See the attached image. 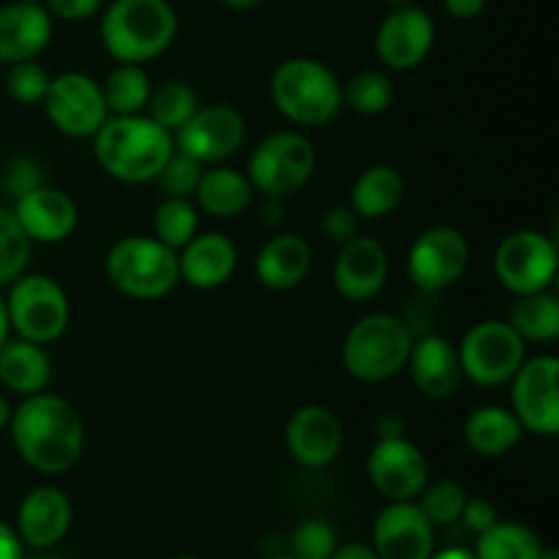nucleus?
Returning <instances> with one entry per match:
<instances>
[{
    "label": "nucleus",
    "instance_id": "f257e3e1",
    "mask_svg": "<svg viewBox=\"0 0 559 559\" xmlns=\"http://www.w3.org/2000/svg\"><path fill=\"white\" fill-rule=\"evenodd\" d=\"M16 453L38 473H66L74 467L85 448V424L74 404L55 393H33L9 420Z\"/></svg>",
    "mask_w": 559,
    "mask_h": 559
},
{
    "label": "nucleus",
    "instance_id": "f03ea898",
    "mask_svg": "<svg viewBox=\"0 0 559 559\" xmlns=\"http://www.w3.org/2000/svg\"><path fill=\"white\" fill-rule=\"evenodd\" d=\"M93 136V151L102 169L123 183L153 180L175 153L173 131L147 115H115L104 120Z\"/></svg>",
    "mask_w": 559,
    "mask_h": 559
},
{
    "label": "nucleus",
    "instance_id": "7ed1b4c3",
    "mask_svg": "<svg viewBox=\"0 0 559 559\" xmlns=\"http://www.w3.org/2000/svg\"><path fill=\"white\" fill-rule=\"evenodd\" d=\"M178 33V16L167 0H115L102 16V41L120 63L158 58Z\"/></svg>",
    "mask_w": 559,
    "mask_h": 559
},
{
    "label": "nucleus",
    "instance_id": "20e7f679",
    "mask_svg": "<svg viewBox=\"0 0 559 559\" xmlns=\"http://www.w3.org/2000/svg\"><path fill=\"white\" fill-rule=\"evenodd\" d=\"M278 112L298 126H325L342 109V82L314 58L284 60L271 76Z\"/></svg>",
    "mask_w": 559,
    "mask_h": 559
},
{
    "label": "nucleus",
    "instance_id": "39448f33",
    "mask_svg": "<svg viewBox=\"0 0 559 559\" xmlns=\"http://www.w3.org/2000/svg\"><path fill=\"white\" fill-rule=\"evenodd\" d=\"M107 276L129 298H164L180 282L178 254L158 238L129 235L109 249Z\"/></svg>",
    "mask_w": 559,
    "mask_h": 559
},
{
    "label": "nucleus",
    "instance_id": "423d86ee",
    "mask_svg": "<svg viewBox=\"0 0 559 559\" xmlns=\"http://www.w3.org/2000/svg\"><path fill=\"white\" fill-rule=\"evenodd\" d=\"M413 333L399 317L369 314L349 328L342 347V360L360 382H382L407 366Z\"/></svg>",
    "mask_w": 559,
    "mask_h": 559
},
{
    "label": "nucleus",
    "instance_id": "0eeeda50",
    "mask_svg": "<svg viewBox=\"0 0 559 559\" xmlns=\"http://www.w3.org/2000/svg\"><path fill=\"white\" fill-rule=\"evenodd\" d=\"M11 331L27 342L47 344L63 336L69 325V298L63 287L44 273H22L11 282V293L5 298Z\"/></svg>",
    "mask_w": 559,
    "mask_h": 559
},
{
    "label": "nucleus",
    "instance_id": "6e6552de",
    "mask_svg": "<svg viewBox=\"0 0 559 559\" xmlns=\"http://www.w3.org/2000/svg\"><path fill=\"white\" fill-rule=\"evenodd\" d=\"M317 164L309 136L298 131H276L254 147L249 158V180L265 197H289L304 189Z\"/></svg>",
    "mask_w": 559,
    "mask_h": 559
},
{
    "label": "nucleus",
    "instance_id": "1a4fd4ad",
    "mask_svg": "<svg viewBox=\"0 0 559 559\" xmlns=\"http://www.w3.org/2000/svg\"><path fill=\"white\" fill-rule=\"evenodd\" d=\"M462 374L475 385H502L511 382L519 366L524 364V338L511 328V322L486 320L469 328L459 347Z\"/></svg>",
    "mask_w": 559,
    "mask_h": 559
},
{
    "label": "nucleus",
    "instance_id": "9d476101",
    "mask_svg": "<svg viewBox=\"0 0 559 559\" xmlns=\"http://www.w3.org/2000/svg\"><path fill=\"white\" fill-rule=\"evenodd\" d=\"M511 380V413L522 429L555 437L559 431V360L555 355L524 360Z\"/></svg>",
    "mask_w": 559,
    "mask_h": 559
},
{
    "label": "nucleus",
    "instance_id": "9b49d317",
    "mask_svg": "<svg viewBox=\"0 0 559 559\" xmlns=\"http://www.w3.org/2000/svg\"><path fill=\"white\" fill-rule=\"evenodd\" d=\"M495 271L511 293H540L557 276V246L535 229H519L497 249Z\"/></svg>",
    "mask_w": 559,
    "mask_h": 559
},
{
    "label": "nucleus",
    "instance_id": "f8f14e48",
    "mask_svg": "<svg viewBox=\"0 0 559 559\" xmlns=\"http://www.w3.org/2000/svg\"><path fill=\"white\" fill-rule=\"evenodd\" d=\"M44 109L55 129L69 136H93L109 118L102 85L80 71H66L49 80Z\"/></svg>",
    "mask_w": 559,
    "mask_h": 559
},
{
    "label": "nucleus",
    "instance_id": "ddd939ff",
    "mask_svg": "<svg viewBox=\"0 0 559 559\" xmlns=\"http://www.w3.org/2000/svg\"><path fill=\"white\" fill-rule=\"evenodd\" d=\"M469 262V243L456 227H429L409 249V276L424 293H440L464 276Z\"/></svg>",
    "mask_w": 559,
    "mask_h": 559
},
{
    "label": "nucleus",
    "instance_id": "4468645a",
    "mask_svg": "<svg viewBox=\"0 0 559 559\" xmlns=\"http://www.w3.org/2000/svg\"><path fill=\"white\" fill-rule=\"evenodd\" d=\"M178 147L200 164L224 162L227 156L238 153L246 142V120L238 109L227 104H211L197 107V112L178 129Z\"/></svg>",
    "mask_w": 559,
    "mask_h": 559
},
{
    "label": "nucleus",
    "instance_id": "2eb2a0df",
    "mask_svg": "<svg viewBox=\"0 0 559 559\" xmlns=\"http://www.w3.org/2000/svg\"><path fill=\"white\" fill-rule=\"evenodd\" d=\"M369 478L391 502L413 500L429 484V464L420 448L407 437H380L369 453Z\"/></svg>",
    "mask_w": 559,
    "mask_h": 559
},
{
    "label": "nucleus",
    "instance_id": "dca6fc26",
    "mask_svg": "<svg viewBox=\"0 0 559 559\" xmlns=\"http://www.w3.org/2000/svg\"><path fill=\"white\" fill-rule=\"evenodd\" d=\"M431 44H435V22L424 9H415V5L391 9L374 38L377 58L388 69L396 71L424 63L426 55L431 52Z\"/></svg>",
    "mask_w": 559,
    "mask_h": 559
},
{
    "label": "nucleus",
    "instance_id": "f3484780",
    "mask_svg": "<svg viewBox=\"0 0 559 559\" xmlns=\"http://www.w3.org/2000/svg\"><path fill=\"white\" fill-rule=\"evenodd\" d=\"M374 551L380 559H429L435 555V524L409 500L391 502L374 522Z\"/></svg>",
    "mask_w": 559,
    "mask_h": 559
},
{
    "label": "nucleus",
    "instance_id": "a211bd4d",
    "mask_svg": "<svg viewBox=\"0 0 559 559\" xmlns=\"http://www.w3.org/2000/svg\"><path fill=\"white\" fill-rule=\"evenodd\" d=\"M344 431L336 415L328 407H300L287 424V448L304 467H328L342 453Z\"/></svg>",
    "mask_w": 559,
    "mask_h": 559
},
{
    "label": "nucleus",
    "instance_id": "6ab92c4d",
    "mask_svg": "<svg viewBox=\"0 0 559 559\" xmlns=\"http://www.w3.org/2000/svg\"><path fill=\"white\" fill-rule=\"evenodd\" d=\"M14 216L33 243H60L74 233L80 213L66 191L41 183L16 200Z\"/></svg>",
    "mask_w": 559,
    "mask_h": 559
},
{
    "label": "nucleus",
    "instance_id": "aec40b11",
    "mask_svg": "<svg viewBox=\"0 0 559 559\" xmlns=\"http://www.w3.org/2000/svg\"><path fill=\"white\" fill-rule=\"evenodd\" d=\"M388 251L374 238H353L342 246L333 265V284L353 304L369 300L385 287Z\"/></svg>",
    "mask_w": 559,
    "mask_h": 559
},
{
    "label": "nucleus",
    "instance_id": "412c9836",
    "mask_svg": "<svg viewBox=\"0 0 559 559\" xmlns=\"http://www.w3.org/2000/svg\"><path fill=\"white\" fill-rule=\"evenodd\" d=\"M52 38V16L41 3L0 5V63H22L44 52Z\"/></svg>",
    "mask_w": 559,
    "mask_h": 559
},
{
    "label": "nucleus",
    "instance_id": "4be33fe9",
    "mask_svg": "<svg viewBox=\"0 0 559 559\" xmlns=\"http://www.w3.org/2000/svg\"><path fill=\"white\" fill-rule=\"evenodd\" d=\"M69 527L71 502L60 489L41 486V489H33L22 500L20 513H16V535L22 538V544L33 546L38 551H47L58 540H63Z\"/></svg>",
    "mask_w": 559,
    "mask_h": 559
},
{
    "label": "nucleus",
    "instance_id": "5701e85b",
    "mask_svg": "<svg viewBox=\"0 0 559 559\" xmlns=\"http://www.w3.org/2000/svg\"><path fill=\"white\" fill-rule=\"evenodd\" d=\"M407 366L415 388L429 399L453 396L464 377L459 349L442 336H424L420 342H413Z\"/></svg>",
    "mask_w": 559,
    "mask_h": 559
},
{
    "label": "nucleus",
    "instance_id": "b1692460",
    "mask_svg": "<svg viewBox=\"0 0 559 559\" xmlns=\"http://www.w3.org/2000/svg\"><path fill=\"white\" fill-rule=\"evenodd\" d=\"M238 265V249L227 235H194L178 254L180 278L197 289H216L233 276Z\"/></svg>",
    "mask_w": 559,
    "mask_h": 559
},
{
    "label": "nucleus",
    "instance_id": "393cba45",
    "mask_svg": "<svg viewBox=\"0 0 559 559\" xmlns=\"http://www.w3.org/2000/svg\"><path fill=\"white\" fill-rule=\"evenodd\" d=\"M311 267V249L300 235H276L257 254V276L267 289H293Z\"/></svg>",
    "mask_w": 559,
    "mask_h": 559
},
{
    "label": "nucleus",
    "instance_id": "a878e982",
    "mask_svg": "<svg viewBox=\"0 0 559 559\" xmlns=\"http://www.w3.org/2000/svg\"><path fill=\"white\" fill-rule=\"evenodd\" d=\"M49 377H52V366H49L41 344L27 342V338L20 336H9L0 344V382L11 393H20V396L41 393L47 388Z\"/></svg>",
    "mask_w": 559,
    "mask_h": 559
},
{
    "label": "nucleus",
    "instance_id": "bb28decb",
    "mask_svg": "<svg viewBox=\"0 0 559 559\" xmlns=\"http://www.w3.org/2000/svg\"><path fill=\"white\" fill-rule=\"evenodd\" d=\"M194 194L211 216L229 218L249 211V205L254 202V186H251L249 175L238 173V169L216 167L202 169Z\"/></svg>",
    "mask_w": 559,
    "mask_h": 559
},
{
    "label": "nucleus",
    "instance_id": "cd10ccee",
    "mask_svg": "<svg viewBox=\"0 0 559 559\" xmlns=\"http://www.w3.org/2000/svg\"><path fill=\"white\" fill-rule=\"evenodd\" d=\"M522 424L506 407H480L464 424V442L478 456H506L522 440Z\"/></svg>",
    "mask_w": 559,
    "mask_h": 559
},
{
    "label": "nucleus",
    "instance_id": "c85d7f7f",
    "mask_svg": "<svg viewBox=\"0 0 559 559\" xmlns=\"http://www.w3.org/2000/svg\"><path fill=\"white\" fill-rule=\"evenodd\" d=\"M404 197V178L396 167H371L355 180L353 186V207L358 218H382L396 211Z\"/></svg>",
    "mask_w": 559,
    "mask_h": 559
},
{
    "label": "nucleus",
    "instance_id": "c756f323",
    "mask_svg": "<svg viewBox=\"0 0 559 559\" xmlns=\"http://www.w3.org/2000/svg\"><path fill=\"white\" fill-rule=\"evenodd\" d=\"M511 328L524 342H555L559 336L557 295L546 293V289L519 295V304L511 311Z\"/></svg>",
    "mask_w": 559,
    "mask_h": 559
},
{
    "label": "nucleus",
    "instance_id": "7c9ffc66",
    "mask_svg": "<svg viewBox=\"0 0 559 559\" xmlns=\"http://www.w3.org/2000/svg\"><path fill=\"white\" fill-rule=\"evenodd\" d=\"M544 551L538 535L524 524L495 522L478 533L475 557L478 559H538Z\"/></svg>",
    "mask_w": 559,
    "mask_h": 559
},
{
    "label": "nucleus",
    "instance_id": "2f4dec72",
    "mask_svg": "<svg viewBox=\"0 0 559 559\" xmlns=\"http://www.w3.org/2000/svg\"><path fill=\"white\" fill-rule=\"evenodd\" d=\"M104 104L112 115H140L151 98V80L140 63H120L102 85Z\"/></svg>",
    "mask_w": 559,
    "mask_h": 559
},
{
    "label": "nucleus",
    "instance_id": "473e14b6",
    "mask_svg": "<svg viewBox=\"0 0 559 559\" xmlns=\"http://www.w3.org/2000/svg\"><path fill=\"white\" fill-rule=\"evenodd\" d=\"M147 107H151L147 118H153L167 131H178L197 112V93L186 82H162L156 91H151Z\"/></svg>",
    "mask_w": 559,
    "mask_h": 559
},
{
    "label": "nucleus",
    "instance_id": "72a5a7b5",
    "mask_svg": "<svg viewBox=\"0 0 559 559\" xmlns=\"http://www.w3.org/2000/svg\"><path fill=\"white\" fill-rule=\"evenodd\" d=\"M153 229H156V238L167 243L169 249H183L200 229L197 207L189 200L164 197L162 205L156 207V216H153Z\"/></svg>",
    "mask_w": 559,
    "mask_h": 559
},
{
    "label": "nucleus",
    "instance_id": "f704fd0d",
    "mask_svg": "<svg viewBox=\"0 0 559 559\" xmlns=\"http://www.w3.org/2000/svg\"><path fill=\"white\" fill-rule=\"evenodd\" d=\"M342 104L358 115H380L393 104V82L380 71H360L342 87Z\"/></svg>",
    "mask_w": 559,
    "mask_h": 559
},
{
    "label": "nucleus",
    "instance_id": "c9c22d12",
    "mask_svg": "<svg viewBox=\"0 0 559 559\" xmlns=\"http://www.w3.org/2000/svg\"><path fill=\"white\" fill-rule=\"evenodd\" d=\"M31 246L33 240L20 227L14 211L0 207V287L25 273L27 260H31Z\"/></svg>",
    "mask_w": 559,
    "mask_h": 559
},
{
    "label": "nucleus",
    "instance_id": "e433bc0d",
    "mask_svg": "<svg viewBox=\"0 0 559 559\" xmlns=\"http://www.w3.org/2000/svg\"><path fill=\"white\" fill-rule=\"evenodd\" d=\"M420 511L429 519L431 524H453L462 516V508L467 502V495H464L462 486L456 480H440V484L429 486V489L420 491Z\"/></svg>",
    "mask_w": 559,
    "mask_h": 559
},
{
    "label": "nucleus",
    "instance_id": "4c0bfd02",
    "mask_svg": "<svg viewBox=\"0 0 559 559\" xmlns=\"http://www.w3.org/2000/svg\"><path fill=\"white\" fill-rule=\"evenodd\" d=\"M202 178V164L194 162L186 153L175 151L173 156L167 158V164L162 167V173L156 175V183L162 189L164 197H175V200H189L197 191V183Z\"/></svg>",
    "mask_w": 559,
    "mask_h": 559
},
{
    "label": "nucleus",
    "instance_id": "58836bf2",
    "mask_svg": "<svg viewBox=\"0 0 559 559\" xmlns=\"http://www.w3.org/2000/svg\"><path fill=\"white\" fill-rule=\"evenodd\" d=\"M49 80L52 76L47 74L44 66H38L36 60H22V63H11L9 74H5V91L20 104H38L47 96Z\"/></svg>",
    "mask_w": 559,
    "mask_h": 559
},
{
    "label": "nucleus",
    "instance_id": "ea45409f",
    "mask_svg": "<svg viewBox=\"0 0 559 559\" xmlns=\"http://www.w3.org/2000/svg\"><path fill=\"white\" fill-rule=\"evenodd\" d=\"M336 551V533L331 524L320 519L298 524L293 533V557L295 559H331Z\"/></svg>",
    "mask_w": 559,
    "mask_h": 559
},
{
    "label": "nucleus",
    "instance_id": "a19ab883",
    "mask_svg": "<svg viewBox=\"0 0 559 559\" xmlns=\"http://www.w3.org/2000/svg\"><path fill=\"white\" fill-rule=\"evenodd\" d=\"M41 183V169H38V164L27 156L11 158L3 169V178H0V189H3L5 197H11V200H20L22 194H27V191H33Z\"/></svg>",
    "mask_w": 559,
    "mask_h": 559
},
{
    "label": "nucleus",
    "instance_id": "79ce46f5",
    "mask_svg": "<svg viewBox=\"0 0 559 559\" xmlns=\"http://www.w3.org/2000/svg\"><path fill=\"white\" fill-rule=\"evenodd\" d=\"M358 227H360V218L353 207L347 205H336L322 216V229H325L328 238L333 243H349L353 238H358Z\"/></svg>",
    "mask_w": 559,
    "mask_h": 559
},
{
    "label": "nucleus",
    "instance_id": "37998d69",
    "mask_svg": "<svg viewBox=\"0 0 559 559\" xmlns=\"http://www.w3.org/2000/svg\"><path fill=\"white\" fill-rule=\"evenodd\" d=\"M104 5V0H44V9L49 16H58L63 22H80L96 14Z\"/></svg>",
    "mask_w": 559,
    "mask_h": 559
},
{
    "label": "nucleus",
    "instance_id": "c03bdc74",
    "mask_svg": "<svg viewBox=\"0 0 559 559\" xmlns=\"http://www.w3.org/2000/svg\"><path fill=\"white\" fill-rule=\"evenodd\" d=\"M459 519H464V524H467L473 533H484V530H489L491 524L497 522V511L489 500H484V497H473V500L467 497V502H464L462 508V516Z\"/></svg>",
    "mask_w": 559,
    "mask_h": 559
},
{
    "label": "nucleus",
    "instance_id": "a18cd8bd",
    "mask_svg": "<svg viewBox=\"0 0 559 559\" xmlns=\"http://www.w3.org/2000/svg\"><path fill=\"white\" fill-rule=\"evenodd\" d=\"M0 559H25L22 538L3 522H0Z\"/></svg>",
    "mask_w": 559,
    "mask_h": 559
},
{
    "label": "nucleus",
    "instance_id": "49530a36",
    "mask_svg": "<svg viewBox=\"0 0 559 559\" xmlns=\"http://www.w3.org/2000/svg\"><path fill=\"white\" fill-rule=\"evenodd\" d=\"M445 9L456 20H473L486 9V0H445Z\"/></svg>",
    "mask_w": 559,
    "mask_h": 559
},
{
    "label": "nucleus",
    "instance_id": "de8ad7c7",
    "mask_svg": "<svg viewBox=\"0 0 559 559\" xmlns=\"http://www.w3.org/2000/svg\"><path fill=\"white\" fill-rule=\"evenodd\" d=\"M331 559H380V557H377V551L369 549V546L349 544V546H342V549L333 551Z\"/></svg>",
    "mask_w": 559,
    "mask_h": 559
},
{
    "label": "nucleus",
    "instance_id": "09e8293b",
    "mask_svg": "<svg viewBox=\"0 0 559 559\" xmlns=\"http://www.w3.org/2000/svg\"><path fill=\"white\" fill-rule=\"evenodd\" d=\"M282 197H265V202H262V222L265 224H276L282 222Z\"/></svg>",
    "mask_w": 559,
    "mask_h": 559
},
{
    "label": "nucleus",
    "instance_id": "8fccbe9b",
    "mask_svg": "<svg viewBox=\"0 0 559 559\" xmlns=\"http://www.w3.org/2000/svg\"><path fill=\"white\" fill-rule=\"evenodd\" d=\"M11 336V322H9V309H5V298L0 295V344Z\"/></svg>",
    "mask_w": 559,
    "mask_h": 559
},
{
    "label": "nucleus",
    "instance_id": "3c124183",
    "mask_svg": "<svg viewBox=\"0 0 559 559\" xmlns=\"http://www.w3.org/2000/svg\"><path fill=\"white\" fill-rule=\"evenodd\" d=\"M429 559H478V557H475V551H467V549H445L440 551V555H431Z\"/></svg>",
    "mask_w": 559,
    "mask_h": 559
},
{
    "label": "nucleus",
    "instance_id": "603ef678",
    "mask_svg": "<svg viewBox=\"0 0 559 559\" xmlns=\"http://www.w3.org/2000/svg\"><path fill=\"white\" fill-rule=\"evenodd\" d=\"M224 3H227L229 9H235V11H249V9H257L262 0H224Z\"/></svg>",
    "mask_w": 559,
    "mask_h": 559
},
{
    "label": "nucleus",
    "instance_id": "864d4df0",
    "mask_svg": "<svg viewBox=\"0 0 559 559\" xmlns=\"http://www.w3.org/2000/svg\"><path fill=\"white\" fill-rule=\"evenodd\" d=\"M9 420H11V404H9V399L0 393V429H5V426H9Z\"/></svg>",
    "mask_w": 559,
    "mask_h": 559
},
{
    "label": "nucleus",
    "instance_id": "5fc2aeb1",
    "mask_svg": "<svg viewBox=\"0 0 559 559\" xmlns=\"http://www.w3.org/2000/svg\"><path fill=\"white\" fill-rule=\"evenodd\" d=\"M391 9H402V5H413V0H385Z\"/></svg>",
    "mask_w": 559,
    "mask_h": 559
},
{
    "label": "nucleus",
    "instance_id": "6e6d98bb",
    "mask_svg": "<svg viewBox=\"0 0 559 559\" xmlns=\"http://www.w3.org/2000/svg\"><path fill=\"white\" fill-rule=\"evenodd\" d=\"M538 559H559V555H557V549H546L544 546V551H540Z\"/></svg>",
    "mask_w": 559,
    "mask_h": 559
},
{
    "label": "nucleus",
    "instance_id": "4d7b16f0",
    "mask_svg": "<svg viewBox=\"0 0 559 559\" xmlns=\"http://www.w3.org/2000/svg\"><path fill=\"white\" fill-rule=\"evenodd\" d=\"M31 559H60V557H52V555H36V557H31Z\"/></svg>",
    "mask_w": 559,
    "mask_h": 559
},
{
    "label": "nucleus",
    "instance_id": "13d9d810",
    "mask_svg": "<svg viewBox=\"0 0 559 559\" xmlns=\"http://www.w3.org/2000/svg\"><path fill=\"white\" fill-rule=\"evenodd\" d=\"M25 3H44V0H25Z\"/></svg>",
    "mask_w": 559,
    "mask_h": 559
},
{
    "label": "nucleus",
    "instance_id": "bf43d9fd",
    "mask_svg": "<svg viewBox=\"0 0 559 559\" xmlns=\"http://www.w3.org/2000/svg\"><path fill=\"white\" fill-rule=\"evenodd\" d=\"M175 559H197V557H175Z\"/></svg>",
    "mask_w": 559,
    "mask_h": 559
},
{
    "label": "nucleus",
    "instance_id": "052dcab7",
    "mask_svg": "<svg viewBox=\"0 0 559 559\" xmlns=\"http://www.w3.org/2000/svg\"><path fill=\"white\" fill-rule=\"evenodd\" d=\"M273 559H295V557H273Z\"/></svg>",
    "mask_w": 559,
    "mask_h": 559
}]
</instances>
